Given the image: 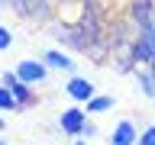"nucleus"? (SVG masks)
Segmentation results:
<instances>
[{"label":"nucleus","mask_w":155,"mask_h":145,"mask_svg":"<svg viewBox=\"0 0 155 145\" xmlns=\"http://www.w3.org/2000/svg\"><path fill=\"white\" fill-rule=\"evenodd\" d=\"M19 16L23 19H36V23H42V19L52 16V0H19Z\"/></svg>","instance_id":"nucleus-6"},{"label":"nucleus","mask_w":155,"mask_h":145,"mask_svg":"<svg viewBox=\"0 0 155 145\" xmlns=\"http://www.w3.org/2000/svg\"><path fill=\"white\" fill-rule=\"evenodd\" d=\"M71 145H87V139H71Z\"/></svg>","instance_id":"nucleus-15"},{"label":"nucleus","mask_w":155,"mask_h":145,"mask_svg":"<svg viewBox=\"0 0 155 145\" xmlns=\"http://www.w3.org/2000/svg\"><path fill=\"white\" fill-rule=\"evenodd\" d=\"M19 77H16V71H0V84H7V87H13Z\"/></svg>","instance_id":"nucleus-14"},{"label":"nucleus","mask_w":155,"mask_h":145,"mask_svg":"<svg viewBox=\"0 0 155 145\" xmlns=\"http://www.w3.org/2000/svg\"><path fill=\"white\" fill-rule=\"evenodd\" d=\"M139 145H155V123H149L142 132H139Z\"/></svg>","instance_id":"nucleus-12"},{"label":"nucleus","mask_w":155,"mask_h":145,"mask_svg":"<svg viewBox=\"0 0 155 145\" xmlns=\"http://www.w3.org/2000/svg\"><path fill=\"white\" fill-rule=\"evenodd\" d=\"M87 116H91V113H87L81 103H71V106H65V110L58 113V129H61L65 135H71V139H81Z\"/></svg>","instance_id":"nucleus-2"},{"label":"nucleus","mask_w":155,"mask_h":145,"mask_svg":"<svg viewBox=\"0 0 155 145\" xmlns=\"http://www.w3.org/2000/svg\"><path fill=\"white\" fill-rule=\"evenodd\" d=\"M133 74H136V81H139V90H142V97L155 100V68H136Z\"/></svg>","instance_id":"nucleus-7"},{"label":"nucleus","mask_w":155,"mask_h":145,"mask_svg":"<svg viewBox=\"0 0 155 145\" xmlns=\"http://www.w3.org/2000/svg\"><path fill=\"white\" fill-rule=\"evenodd\" d=\"M97 135H100V129H97L94 116H87V123H84V132H81V139H97Z\"/></svg>","instance_id":"nucleus-13"},{"label":"nucleus","mask_w":155,"mask_h":145,"mask_svg":"<svg viewBox=\"0 0 155 145\" xmlns=\"http://www.w3.org/2000/svg\"><path fill=\"white\" fill-rule=\"evenodd\" d=\"M3 129H7V119H3V116H0V132H3Z\"/></svg>","instance_id":"nucleus-16"},{"label":"nucleus","mask_w":155,"mask_h":145,"mask_svg":"<svg viewBox=\"0 0 155 145\" xmlns=\"http://www.w3.org/2000/svg\"><path fill=\"white\" fill-rule=\"evenodd\" d=\"M0 145H10V142H7V139H0Z\"/></svg>","instance_id":"nucleus-17"},{"label":"nucleus","mask_w":155,"mask_h":145,"mask_svg":"<svg viewBox=\"0 0 155 145\" xmlns=\"http://www.w3.org/2000/svg\"><path fill=\"white\" fill-rule=\"evenodd\" d=\"M65 94L71 97L74 103H81V106H84L87 100H94V97L100 94V90H97V84L91 81V77H81V74L74 71V74L68 77V84H65Z\"/></svg>","instance_id":"nucleus-3"},{"label":"nucleus","mask_w":155,"mask_h":145,"mask_svg":"<svg viewBox=\"0 0 155 145\" xmlns=\"http://www.w3.org/2000/svg\"><path fill=\"white\" fill-rule=\"evenodd\" d=\"M16 110H19V103L13 97V90L7 84H0V113H16Z\"/></svg>","instance_id":"nucleus-10"},{"label":"nucleus","mask_w":155,"mask_h":145,"mask_svg":"<svg viewBox=\"0 0 155 145\" xmlns=\"http://www.w3.org/2000/svg\"><path fill=\"white\" fill-rule=\"evenodd\" d=\"M10 90H13V97H16L19 110H23V106H32V103H36V90H32V84H23V81H16Z\"/></svg>","instance_id":"nucleus-9"},{"label":"nucleus","mask_w":155,"mask_h":145,"mask_svg":"<svg viewBox=\"0 0 155 145\" xmlns=\"http://www.w3.org/2000/svg\"><path fill=\"white\" fill-rule=\"evenodd\" d=\"M113 106H116V100H113L110 94H97L94 100H87V103H84V110H87L91 116H107Z\"/></svg>","instance_id":"nucleus-8"},{"label":"nucleus","mask_w":155,"mask_h":145,"mask_svg":"<svg viewBox=\"0 0 155 145\" xmlns=\"http://www.w3.org/2000/svg\"><path fill=\"white\" fill-rule=\"evenodd\" d=\"M42 61H45L52 71H65V74H74L78 71V61L68 52H61V48H45L42 52Z\"/></svg>","instance_id":"nucleus-5"},{"label":"nucleus","mask_w":155,"mask_h":145,"mask_svg":"<svg viewBox=\"0 0 155 145\" xmlns=\"http://www.w3.org/2000/svg\"><path fill=\"white\" fill-rule=\"evenodd\" d=\"M139 126H136V119H129V116H123V119H116L113 132H110V139H107V145H139Z\"/></svg>","instance_id":"nucleus-4"},{"label":"nucleus","mask_w":155,"mask_h":145,"mask_svg":"<svg viewBox=\"0 0 155 145\" xmlns=\"http://www.w3.org/2000/svg\"><path fill=\"white\" fill-rule=\"evenodd\" d=\"M13 71H16V77L19 81H23V84H32V87H42L48 81V71H52V68L45 65V61H42V58H32V55H23L16 61V68H13Z\"/></svg>","instance_id":"nucleus-1"},{"label":"nucleus","mask_w":155,"mask_h":145,"mask_svg":"<svg viewBox=\"0 0 155 145\" xmlns=\"http://www.w3.org/2000/svg\"><path fill=\"white\" fill-rule=\"evenodd\" d=\"M10 48H13V29L0 26V52H10Z\"/></svg>","instance_id":"nucleus-11"}]
</instances>
